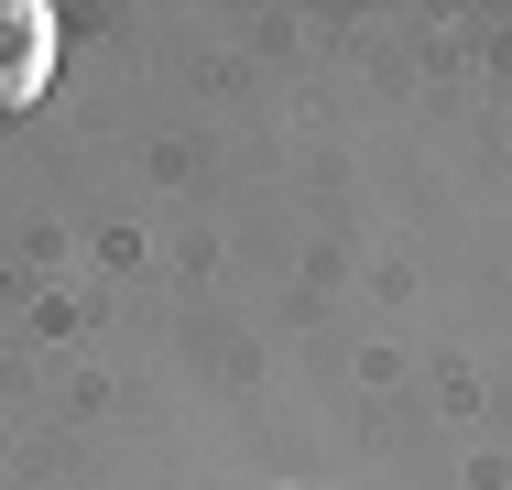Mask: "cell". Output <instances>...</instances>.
<instances>
[{"mask_svg": "<svg viewBox=\"0 0 512 490\" xmlns=\"http://www.w3.org/2000/svg\"><path fill=\"white\" fill-rule=\"evenodd\" d=\"M55 88V11L44 0H0V120H22Z\"/></svg>", "mask_w": 512, "mask_h": 490, "instance_id": "cell-1", "label": "cell"}]
</instances>
